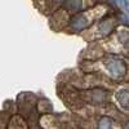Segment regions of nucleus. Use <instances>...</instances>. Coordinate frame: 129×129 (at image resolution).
Masks as SVG:
<instances>
[{"mask_svg": "<svg viewBox=\"0 0 129 129\" xmlns=\"http://www.w3.org/2000/svg\"><path fill=\"white\" fill-rule=\"evenodd\" d=\"M103 63H105V67L107 69V71H109V74L111 75V78L119 80V79H123L126 75V63L120 57L109 56L105 58Z\"/></svg>", "mask_w": 129, "mask_h": 129, "instance_id": "1", "label": "nucleus"}, {"mask_svg": "<svg viewBox=\"0 0 129 129\" xmlns=\"http://www.w3.org/2000/svg\"><path fill=\"white\" fill-rule=\"evenodd\" d=\"M89 23H90V19H89L87 13H78L70 19L69 27L74 32H80L84 28H87L89 26Z\"/></svg>", "mask_w": 129, "mask_h": 129, "instance_id": "2", "label": "nucleus"}, {"mask_svg": "<svg viewBox=\"0 0 129 129\" xmlns=\"http://www.w3.org/2000/svg\"><path fill=\"white\" fill-rule=\"evenodd\" d=\"M63 7L71 13H78L83 9V0H64Z\"/></svg>", "mask_w": 129, "mask_h": 129, "instance_id": "3", "label": "nucleus"}, {"mask_svg": "<svg viewBox=\"0 0 129 129\" xmlns=\"http://www.w3.org/2000/svg\"><path fill=\"white\" fill-rule=\"evenodd\" d=\"M116 101L121 109L129 111V90H120L116 93Z\"/></svg>", "mask_w": 129, "mask_h": 129, "instance_id": "4", "label": "nucleus"}, {"mask_svg": "<svg viewBox=\"0 0 129 129\" xmlns=\"http://www.w3.org/2000/svg\"><path fill=\"white\" fill-rule=\"evenodd\" d=\"M89 94H90L92 102H94V103H102L107 98V92L103 89H93V90H90Z\"/></svg>", "mask_w": 129, "mask_h": 129, "instance_id": "5", "label": "nucleus"}, {"mask_svg": "<svg viewBox=\"0 0 129 129\" xmlns=\"http://www.w3.org/2000/svg\"><path fill=\"white\" fill-rule=\"evenodd\" d=\"M112 28H114L112 19H105L103 22H101L100 26H98V30H100V32L102 35H109L112 31Z\"/></svg>", "mask_w": 129, "mask_h": 129, "instance_id": "6", "label": "nucleus"}, {"mask_svg": "<svg viewBox=\"0 0 129 129\" xmlns=\"http://www.w3.org/2000/svg\"><path fill=\"white\" fill-rule=\"evenodd\" d=\"M97 129H114V124L112 120L109 116H103L100 119L98 125H97Z\"/></svg>", "mask_w": 129, "mask_h": 129, "instance_id": "7", "label": "nucleus"}, {"mask_svg": "<svg viewBox=\"0 0 129 129\" xmlns=\"http://www.w3.org/2000/svg\"><path fill=\"white\" fill-rule=\"evenodd\" d=\"M117 3H119V5L121 7L124 12L129 14V0H117Z\"/></svg>", "mask_w": 129, "mask_h": 129, "instance_id": "8", "label": "nucleus"}, {"mask_svg": "<svg viewBox=\"0 0 129 129\" xmlns=\"http://www.w3.org/2000/svg\"><path fill=\"white\" fill-rule=\"evenodd\" d=\"M109 2H110L112 5H116V4H117V0H109Z\"/></svg>", "mask_w": 129, "mask_h": 129, "instance_id": "9", "label": "nucleus"}, {"mask_svg": "<svg viewBox=\"0 0 129 129\" xmlns=\"http://www.w3.org/2000/svg\"><path fill=\"white\" fill-rule=\"evenodd\" d=\"M124 129H129V121H128V123H125V125H124Z\"/></svg>", "mask_w": 129, "mask_h": 129, "instance_id": "10", "label": "nucleus"}]
</instances>
